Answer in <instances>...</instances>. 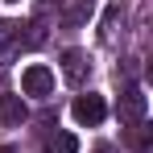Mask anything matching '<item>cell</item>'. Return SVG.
Returning a JSON list of instances; mask_svg holds the SVG:
<instances>
[{"instance_id": "cell-6", "label": "cell", "mask_w": 153, "mask_h": 153, "mask_svg": "<svg viewBox=\"0 0 153 153\" xmlns=\"http://www.w3.org/2000/svg\"><path fill=\"white\" fill-rule=\"evenodd\" d=\"M120 29H124V0H112V4H108V13H103V29H100L103 46H112Z\"/></svg>"}, {"instance_id": "cell-2", "label": "cell", "mask_w": 153, "mask_h": 153, "mask_svg": "<svg viewBox=\"0 0 153 153\" xmlns=\"http://www.w3.org/2000/svg\"><path fill=\"white\" fill-rule=\"evenodd\" d=\"M21 91L33 95V100H50V95H54V71L42 66V62L25 66V75H21Z\"/></svg>"}, {"instance_id": "cell-11", "label": "cell", "mask_w": 153, "mask_h": 153, "mask_svg": "<svg viewBox=\"0 0 153 153\" xmlns=\"http://www.w3.org/2000/svg\"><path fill=\"white\" fill-rule=\"evenodd\" d=\"M95 153H120V149H116V145H108V141H103V145H95Z\"/></svg>"}, {"instance_id": "cell-5", "label": "cell", "mask_w": 153, "mask_h": 153, "mask_svg": "<svg viewBox=\"0 0 153 153\" xmlns=\"http://www.w3.org/2000/svg\"><path fill=\"white\" fill-rule=\"evenodd\" d=\"M29 120V108L21 95H13V91H0V124H8V128H17V124H25Z\"/></svg>"}, {"instance_id": "cell-13", "label": "cell", "mask_w": 153, "mask_h": 153, "mask_svg": "<svg viewBox=\"0 0 153 153\" xmlns=\"http://www.w3.org/2000/svg\"><path fill=\"white\" fill-rule=\"evenodd\" d=\"M13 4H17V0H13Z\"/></svg>"}, {"instance_id": "cell-7", "label": "cell", "mask_w": 153, "mask_h": 153, "mask_svg": "<svg viewBox=\"0 0 153 153\" xmlns=\"http://www.w3.org/2000/svg\"><path fill=\"white\" fill-rule=\"evenodd\" d=\"M21 33H25L21 21H0V62L13 58V50H21Z\"/></svg>"}, {"instance_id": "cell-3", "label": "cell", "mask_w": 153, "mask_h": 153, "mask_svg": "<svg viewBox=\"0 0 153 153\" xmlns=\"http://www.w3.org/2000/svg\"><path fill=\"white\" fill-rule=\"evenodd\" d=\"M71 116H75L79 124L95 128V124H103V116H108V103H103V95L87 91V95H79V100L71 103Z\"/></svg>"}, {"instance_id": "cell-12", "label": "cell", "mask_w": 153, "mask_h": 153, "mask_svg": "<svg viewBox=\"0 0 153 153\" xmlns=\"http://www.w3.org/2000/svg\"><path fill=\"white\" fill-rule=\"evenodd\" d=\"M0 153H17V149H13V145H0Z\"/></svg>"}, {"instance_id": "cell-1", "label": "cell", "mask_w": 153, "mask_h": 153, "mask_svg": "<svg viewBox=\"0 0 153 153\" xmlns=\"http://www.w3.org/2000/svg\"><path fill=\"white\" fill-rule=\"evenodd\" d=\"M116 116H120V124H128V128L145 124V116H149V100H145V91H141L137 83H128L124 91H120V108H116Z\"/></svg>"}, {"instance_id": "cell-8", "label": "cell", "mask_w": 153, "mask_h": 153, "mask_svg": "<svg viewBox=\"0 0 153 153\" xmlns=\"http://www.w3.org/2000/svg\"><path fill=\"white\" fill-rule=\"evenodd\" d=\"M91 17H95V0H71L66 13H62V25H66V29H79V25H87Z\"/></svg>"}, {"instance_id": "cell-9", "label": "cell", "mask_w": 153, "mask_h": 153, "mask_svg": "<svg viewBox=\"0 0 153 153\" xmlns=\"http://www.w3.org/2000/svg\"><path fill=\"white\" fill-rule=\"evenodd\" d=\"M46 153H79V137L75 132H54L46 141Z\"/></svg>"}, {"instance_id": "cell-4", "label": "cell", "mask_w": 153, "mask_h": 153, "mask_svg": "<svg viewBox=\"0 0 153 153\" xmlns=\"http://www.w3.org/2000/svg\"><path fill=\"white\" fill-rule=\"evenodd\" d=\"M62 79H66L71 87H83V83L91 79V58L83 50H66L62 54Z\"/></svg>"}, {"instance_id": "cell-10", "label": "cell", "mask_w": 153, "mask_h": 153, "mask_svg": "<svg viewBox=\"0 0 153 153\" xmlns=\"http://www.w3.org/2000/svg\"><path fill=\"white\" fill-rule=\"evenodd\" d=\"M58 4H62V0H37V17L46 21V13H50V8H58Z\"/></svg>"}]
</instances>
